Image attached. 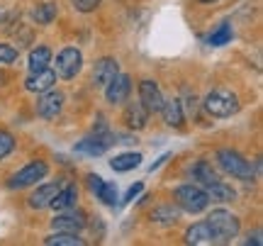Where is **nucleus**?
<instances>
[{"instance_id":"obj_4","label":"nucleus","mask_w":263,"mask_h":246,"mask_svg":"<svg viewBox=\"0 0 263 246\" xmlns=\"http://www.w3.org/2000/svg\"><path fill=\"white\" fill-rule=\"evenodd\" d=\"M207 224H210V229H212L217 244H227V241L236 239L239 229H241L239 217L232 215V212H227V210H212L210 217H207Z\"/></svg>"},{"instance_id":"obj_29","label":"nucleus","mask_w":263,"mask_h":246,"mask_svg":"<svg viewBox=\"0 0 263 246\" xmlns=\"http://www.w3.org/2000/svg\"><path fill=\"white\" fill-rule=\"evenodd\" d=\"M17 61V49L10 44H0V66H10Z\"/></svg>"},{"instance_id":"obj_22","label":"nucleus","mask_w":263,"mask_h":246,"mask_svg":"<svg viewBox=\"0 0 263 246\" xmlns=\"http://www.w3.org/2000/svg\"><path fill=\"white\" fill-rule=\"evenodd\" d=\"M193 178L197 180V185L207 188V185L217 183V180H219V176L215 173V168H212V163H210V161H197L195 166H193Z\"/></svg>"},{"instance_id":"obj_11","label":"nucleus","mask_w":263,"mask_h":246,"mask_svg":"<svg viewBox=\"0 0 263 246\" xmlns=\"http://www.w3.org/2000/svg\"><path fill=\"white\" fill-rule=\"evenodd\" d=\"M88 188H90V193H93L95 198L103 200L105 205H110V207H115V205H117V200H120V195H117V185L103 180L100 176H95V173L88 176Z\"/></svg>"},{"instance_id":"obj_34","label":"nucleus","mask_w":263,"mask_h":246,"mask_svg":"<svg viewBox=\"0 0 263 246\" xmlns=\"http://www.w3.org/2000/svg\"><path fill=\"white\" fill-rule=\"evenodd\" d=\"M5 81H8V78H5V73H0V85H5Z\"/></svg>"},{"instance_id":"obj_13","label":"nucleus","mask_w":263,"mask_h":246,"mask_svg":"<svg viewBox=\"0 0 263 246\" xmlns=\"http://www.w3.org/2000/svg\"><path fill=\"white\" fill-rule=\"evenodd\" d=\"M139 103L149 110V112H159L163 105V95L156 81H141L139 83Z\"/></svg>"},{"instance_id":"obj_10","label":"nucleus","mask_w":263,"mask_h":246,"mask_svg":"<svg viewBox=\"0 0 263 246\" xmlns=\"http://www.w3.org/2000/svg\"><path fill=\"white\" fill-rule=\"evenodd\" d=\"M42 98L37 100V115L39 117H44V120H54L59 112H61V107H64V93L61 90H47V93H39Z\"/></svg>"},{"instance_id":"obj_14","label":"nucleus","mask_w":263,"mask_h":246,"mask_svg":"<svg viewBox=\"0 0 263 246\" xmlns=\"http://www.w3.org/2000/svg\"><path fill=\"white\" fill-rule=\"evenodd\" d=\"M57 85V71L54 68H44V71H37V73H29L27 81H25V88L29 93H47Z\"/></svg>"},{"instance_id":"obj_19","label":"nucleus","mask_w":263,"mask_h":246,"mask_svg":"<svg viewBox=\"0 0 263 246\" xmlns=\"http://www.w3.org/2000/svg\"><path fill=\"white\" fill-rule=\"evenodd\" d=\"M76 200H78V188H76V185H61L49 207H54L57 212L71 210V207H76Z\"/></svg>"},{"instance_id":"obj_20","label":"nucleus","mask_w":263,"mask_h":246,"mask_svg":"<svg viewBox=\"0 0 263 246\" xmlns=\"http://www.w3.org/2000/svg\"><path fill=\"white\" fill-rule=\"evenodd\" d=\"M205 190L210 195V200H215V202H234L236 200V190L229 183H224V180H217L212 185H207Z\"/></svg>"},{"instance_id":"obj_35","label":"nucleus","mask_w":263,"mask_h":246,"mask_svg":"<svg viewBox=\"0 0 263 246\" xmlns=\"http://www.w3.org/2000/svg\"><path fill=\"white\" fill-rule=\"evenodd\" d=\"M202 3H210V0H202Z\"/></svg>"},{"instance_id":"obj_23","label":"nucleus","mask_w":263,"mask_h":246,"mask_svg":"<svg viewBox=\"0 0 263 246\" xmlns=\"http://www.w3.org/2000/svg\"><path fill=\"white\" fill-rule=\"evenodd\" d=\"M141 163V154H134V152H127V154H120V156H115L112 161H110V168L115 173H127V171H134L137 166Z\"/></svg>"},{"instance_id":"obj_18","label":"nucleus","mask_w":263,"mask_h":246,"mask_svg":"<svg viewBox=\"0 0 263 246\" xmlns=\"http://www.w3.org/2000/svg\"><path fill=\"white\" fill-rule=\"evenodd\" d=\"M185 244H193V246H207V244H217L215 234L207 222H197L193 227L185 232Z\"/></svg>"},{"instance_id":"obj_1","label":"nucleus","mask_w":263,"mask_h":246,"mask_svg":"<svg viewBox=\"0 0 263 246\" xmlns=\"http://www.w3.org/2000/svg\"><path fill=\"white\" fill-rule=\"evenodd\" d=\"M217 163H219V168L224 171V173L234 176L236 180H244V183H254L256 180L258 166L251 163L239 152H234V149H219L217 152Z\"/></svg>"},{"instance_id":"obj_31","label":"nucleus","mask_w":263,"mask_h":246,"mask_svg":"<svg viewBox=\"0 0 263 246\" xmlns=\"http://www.w3.org/2000/svg\"><path fill=\"white\" fill-rule=\"evenodd\" d=\"M141 188H144L141 183H134V185H132V188L127 190V193H124L122 202H132V200H134V198H137V195H139V193H141Z\"/></svg>"},{"instance_id":"obj_32","label":"nucleus","mask_w":263,"mask_h":246,"mask_svg":"<svg viewBox=\"0 0 263 246\" xmlns=\"http://www.w3.org/2000/svg\"><path fill=\"white\" fill-rule=\"evenodd\" d=\"M163 161H168V154H163V156H161L159 161H154V163H151V166H149V171H151V173H154V171L159 168V166H161V163H163Z\"/></svg>"},{"instance_id":"obj_5","label":"nucleus","mask_w":263,"mask_h":246,"mask_svg":"<svg viewBox=\"0 0 263 246\" xmlns=\"http://www.w3.org/2000/svg\"><path fill=\"white\" fill-rule=\"evenodd\" d=\"M112 144H115V134L107 132V127L100 122L93 129V134H90V137H85V139H81V142L76 144V152L85 154V156H103V154L107 152Z\"/></svg>"},{"instance_id":"obj_24","label":"nucleus","mask_w":263,"mask_h":246,"mask_svg":"<svg viewBox=\"0 0 263 246\" xmlns=\"http://www.w3.org/2000/svg\"><path fill=\"white\" fill-rule=\"evenodd\" d=\"M44 244L47 246H83L85 241L76 232H54V234H49L44 239Z\"/></svg>"},{"instance_id":"obj_33","label":"nucleus","mask_w":263,"mask_h":246,"mask_svg":"<svg viewBox=\"0 0 263 246\" xmlns=\"http://www.w3.org/2000/svg\"><path fill=\"white\" fill-rule=\"evenodd\" d=\"M8 17H10V12H8L5 8H0V22H5Z\"/></svg>"},{"instance_id":"obj_28","label":"nucleus","mask_w":263,"mask_h":246,"mask_svg":"<svg viewBox=\"0 0 263 246\" xmlns=\"http://www.w3.org/2000/svg\"><path fill=\"white\" fill-rule=\"evenodd\" d=\"M15 152V137L5 129H0V161Z\"/></svg>"},{"instance_id":"obj_2","label":"nucleus","mask_w":263,"mask_h":246,"mask_svg":"<svg viewBox=\"0 0 263 246\" xmlns=\"http://www.w3.org/2000/svg\"><path fill=\"white\" fill-rule=\"evenodd\" d=\"M173 200H176V205H178L180 210H185L190 215H197V212L207 210V205L212 202L210 195H207V190L202 188V185H197V183L178 185L176 193H173Z\"/></svg>"},{"instance_id":"obj_15","label":"nucleus","mask_w":263,"mask_h":246,"mask_svg":"<svg viewBox=\"0 0 263 246\" xmlns=\"http://www.w3.org/2000/svg\"><path fill=\"white\" fill-rule=\"evenodd\" d=\"M159 112L168 127H176V129H178V127H183V122H185V110H183V103H180L178 98H171V100L163 98V105H161Z\"/></svg>"},{"instance_id":"obj_21","label":"nucleus","mask_w":263,"mask_h":246,"mask_svg":"<svg viewBox=\"0 0 263 246\" xmlns=\"http://www.w3.org/2000/svg\"><path fill=\"white\" fill-rule=\"evenodd\" d=\"M49 64H51V49H49V47H37V49H32V54H29V61H27L29 73L44 71V68H49Z\"/></svg>"},{"instance_id":"obj_7","label":"nucleus","mask_w":263,"mask_h":246,"mask_svg":"<svg viewBox=\"0 0 263 246\" xmlns=\"http://www.w3.org/2000/svg\"><path fill=\"white\" fill-rule=\"evenodd\" d=\"M54 71H57L59 78H76L81 73V68H83V54H81V49L76 47H66L61 49L57 54V64H54Z\"/></svg>"},{"instance_id":"obj_27","label":"nucleus","mask_w":263,"mask_h":246,"mask_svg":"<svg viewBox=\"0 0 263 246\" xmlns=\"http://www.w3.org/2000/svg\"><path fill=\"white\" fill-rule=\"evenodd\" d=\"M207 42H210L212 47H224V44H229V42H232V25H229V22H222V25L207 37Z\"/></svg>"},{"instance_id":"obj_9","label":"nucleus","mask_w":263,"mask_h":246,"mask_svg":"<svg viewBox=\"0 0 263 246\" xmlns=\"http://www.w3.org/2000/svg\"><path fill=\"white\" fill-rule=\"evenodd\" d=\"M132 93V78L127 73H117V76L105 85V100L110 105H120L124 103Z\"/></svg>"},{"instance_id":"obj_8","label":"nucleus","mask_w":263,"mask_h":246,"mask_svg":"<svg viewBox=\"0 0 263 246\" xmlns=\"http://www.w3.org/2000/svg\"><path fill=\"white\" fill-rule=\"evenodd\" d=\"M88 224V219H85L83 212H78V210H61V215L51 219V229L54 232H81V229Z\"/></svg>"},{"instance_id":"obj_25","label":"nucleus","mask_w":263,"mask_h":246,"mask_svg":"<svg viewBox=\"0 0 263 246\" xmlns=\"http://www.w3.org/2000/svg\"><path fill=\"white\" fill-rule=\"evenodd\" d=\"M57 3H42L37 8L32 10V20L37 22V25H51L54 17H57Z\"/></svg>"},{"instance_id":"obj_16","label":"nucleus","mask_w":263,"mask_h":246,"mask_svg":"<svg viewBox=\"0 0 263 246\" xmlns=\"http://www.w3.org/2000/svg\"><path fill=\"white\" fill-rule=\"evenodd\" d=\"M149 110L144 107V105L137 100V103H129L127 107H124V115H122V120H124V124L129 127V129H144L146 127V122H149Z\"/></svg>"},{"instance_id":"obj_12","label":"nucleus","mask_w":263,"mask_h":246,"mask_svg":"<svg viewBox=\"0 0 263 246\" xmlns=\"http://www.w3.org/2000/svg\"><path fill=\"white\" fill-rule=\"evenodd\" d=\"M120 73V64L112 56H103L100 61H95L93 66V85L95 88H105L115 76Z\"/></svg>"},{"instance_id":"obj_26","label":"nucleus","mask_w":263,"mask_h":246,"mask_svg":"<svg viewBox=\"0 0 263 246\" xmlns=\"http://www.w3.org/2000/svg\"><path fill=\"white\" fill-rule=\"evenodd\" d=\"M180 217V207H173V205H161L151 212V222H159V224H171Z\"/></svg>"},{"instance_id":"obj_17","label":"nucleus","mask_w":263,"mask_h":246,"mask_svg":"<svg viewBox=\"0 0 263 246\" xmlns=\"http://www.w3.org/2000/svg\"><path fill=\"white\" fill-rule=\"evenodd\" d=\"M59 188H61V183H44V185H39V188L29 195V207L32 210L49 207L51 200H54V195L59 193Z\"/></svg>"},{"instance_id":"obj_6","label":"nucleus","mask_w":263,"mask_h":246,"mask_svg":"<svg viewBox=\"0 0 263 246\" xmlns=\"http://www.w3.org/2000/svg\"><path fill=\"white\" fill-rule=\"evenodd\" d=\"M49 173V163L47 161H29L25 168H20L12 178L8 180V188L10 190H22V188H29V185H34L37 180H42L44 176Z\"/></svg>"},{"instance_id":"obj_30","label":"nucleus","mask_w":263,"mask_h":246,"mask_svg":"<svg viewBox=\"0 0 263 246\" xmlns=\"http://www.w3.org/2000/svg\"><path fill=\"white\" fill-rule=\"evenodd\" d=\"M103 0H73V8L78 10V12H93V10H98V5H100Z\"/></svg>"},{"instance_id":"obj_3","label":"nucleus","mask_w":263,"mask_h":246,"mask_svg":"<svg viewBox=\"0 0 263 246\" xmlns=\"http://www.w3.org/2000/svg\"><path fill=\"white\" fill-rule=\"evenodd\" d=\"M202 107L212 117H232L234 112H239V98L229 88H215L212 93H207Z\"/></svg>"}]
</instances>
